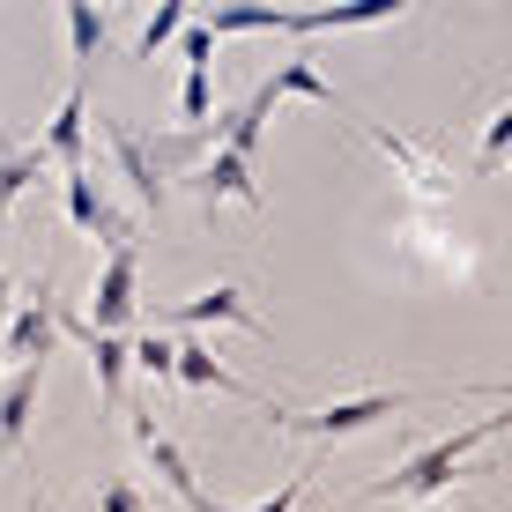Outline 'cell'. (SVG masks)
<instances>
[{"label":"cell","instance_id":"1","mask_svg":"<svg viewBox=\"0 0 512 512\" xmlns=\"http://www.w3.org/2000/svg\"><path fill=\"white\" fill-rule=\"evenodd\" d=\"M498 431H512V416H505V409H498V416H475V423H461V431H446V438H431V446H416L394 475L364 483L357 498H438V490L461 475L468 453H475V446H490Z\"/></svg>","mask_w":512,"mask_h":512},{"label":"cell","instance_id":"2","mask_svg":"<svg viewBox=\"0 0 512 512\" xmlns=\"http://www.w3.org/2000/svg\"><path fill=\"white\" fill-rule=\"evenodd\" d=\"M416 386H372V394H342V401H327V409H282V401H268V431H297V438H312V446H334V438H357V431H372V423L386 416H401V409H416Z\"/></svg>","mask_w":512,"mask_h":512},{"label":"cell","instance_id":"3","mask_svg":"<svg viewBox=\"0 0 512 512\" xmlns=\"http://www.w3.org/2000/svg\"><path fill=\"white\" fill-rule=\"evenodd\" d=\"M97 134H104V149H112V164H119V179H127L134 208H141V216H164L171 171H164V156H156V141L141 127H127V119H104V112H97Z\"/></svg>","mask_w":512,"mask_h":512},{"label":"cell","instance_id":"4","mask_svg":"<svg viewBox=\"0 0 512 512\" xmlns=\"http://www.w3.org/2000/svg\"><path fill=\"white\" fill-rule=\"evenodd\" d=\"M0 342H8V364H52V349H60V297H52V275H38L23 297H15Z\"/></svg>","mask_w":512,"mask_h":512},{"label":"cell","instance_id":"5","mask_svg":"<svg viewBox=\"0 0 512 512\" xmlns=\"http://www.w3.org/2000/svg\"><path fill=\"white\" fill-rule=\"evenodd\" d=\"M193 201L208 208V216H216L223 201H238V208H268V193H260V179H253V164H245V156H231V149H208L201 164L186 171L179 179Z\"/></svg>","mask_w":512,"mask_h":512},{"label":"cell","instance_id":"6","mask_svg":"<svg viewBox=\"0 0 512 512\" xmlns=\"http://www.w3.org/2000/svg\"><path fill=\"white\" fill-rule=\"evenodd\" d=\"M134 282H141V238L104 253L97 290H90V327L97 334H134Z\"/></svg>","mask_w":512,"mask_h":512},{"label":"cell","instance_id":"7","mask_svg":"<svg viewBox=\"0 0 512 512\" xmlns=\"http://www.w3.org/2000/svg\"><path fill=\"white\" fill-rule=\"evenodd\" d=\"M60 193H67V223H75L82 238H97L104 253L134 245V223H127V216H119V208L97 193V179H90V171H60Z\"/></svg>","mask_w":512,"mask_h":512},{"label":"cell","instance_id":"8","mask_svg":"<svg viewBox=\"0 0 512 512\" xmlns=\"http://www.w3.org/2000/svg\"><path fill=\"white\" fill-rule=\"evenodd\" d=\"M164 327H179V334H193V327H245V334H268V320L245 305L238 282H216V290H201V297H179V305L164 312Z\"/></svg>","mask_w":512,"mask_h":512},{"label":"cell","instance_id":"9","mask_svg":"<svg viewBox=\"0 0 512 512\" xmlns=\"http://www.w3.org/2000/svg\"><path fill=\"white\" fill-rule=\"evenodd\" d=\"M282 104V90H275V75H260L253 90H245L231 112H216V149H231V156H245L253 164L260 156V134H268V112Z\"/></svg>","mask_w":512,"mask_h":512},{"label":"cell","instance_id":"10","mask_svg":"<svg viewBox=\"0 0 512 512\" xmlns=\"http://www.w3.org/2000/svg\"><path fill=\"white\" fill-rule=\"evenodd\" d=\"M45 372H52V364H15V372L0 379V461L23 453L30 416H38V394H45Z\"/></svg>","mask_w":512,"mask_h":512},{"label":"cell","instance_id":"11","mask_svg":"<svg viewBox=\"0 0 512 512\" xmlns=\"http://www.w3.org/2000/svg\"><path fill=\"white\" fill-rule=\"evenodd\" d=\"M45 156L60 171H82V149H90V82H67V97H60V112L45 119Z\"/></svg>","mask_w":512,"mask_h":512},{"label":"cell","instance_id":"12","mask_svg":"<svg viewBox=\"0 0 512 512\" xmlns=\"http://www.w3.org/2000/svg\"><path fill=\"white\" fill-rule=\"evenodd\" d=\"M134 446H141V461H149V468H156V483H164V490H171V498H179L186 512H201V498H208V490H201V483H193V461H186V453H179V446H171V438H164V431H156V423H149V416H134Z\"/></svg>","mask_w":512,"mask_h":512},{"label":"cell","instance_id":"13","mask_svg":"<svg viewBox=\"0 0 512 512\" xmlns=\"http://www.w3.org/2000/svg\"><path fill=\"white\" fill-rule=\"evenodd\" d=\"M409 15V0H349V8H290V38H334V30H372Z\"/></svg>","mask_w":512,"mask_h":512},{"label":"cell","instance_id":"14","mask_svg":"<svg viewBox=\"0 0 512 512\" xmlns=\"http://www.w3.org/2000/svg\"><path fill=\"white\" fill-rule=\"evenodd\" d=\"M60 30H67V45H75V82H90L97 60H104V45H112V8H82V0H67Z\"/></svg>","mask_w":512,"mask_h":512},{"label":"cell","instance_id":"15","mask_svg":"<svg viewBox=\"0 0 512 512\" xmlns=\"http://www.w3.org/2000/svg\"><path fill=\"white\" fill-rule=\"evenodd\" d=\"M179 386H201V394H238V401H253V409H268V394H253L238 372H223L208 342H179Z\"/></svg>","mask_w":512,"mask_h":512},{"label":"cell","instance_id":"16","mask_svg":"<svg viewBox=\"0 0 512 512\" xmlns=\"http://www.w3.org/2000/svg\"><path fill=\"white\" fill-rule=\"evenodd\" d=\"M45 164H52L45 141H8V149H0V208L23 201V193L38 186V171H45Z\"/></svg>","mask_w":512,"mask_h":512},{"label":"cell","instance_id":"17","mask_svg":"<svg viewBox=\"0 0 512 512\" xmlns=\"http://www.w3.org/2000/svg\"><path fill=\"white\" fill-rule=\"evenodd\" d=\"M208 30H216V38H260V30H268V38H290V8H216Z\"/></svg>","mask_w":512,"mask_h":512},{"label":"cell","instance_id":"18","mask_svg":"<svg viewBox=\"0 0 512 512\" xmlns=\"http://www.w3.org/2000/svg\"><path fill=\"white\" fill-rule=\"evenodd\" d=\"M186 23H193V8H186V0H164V8H156L149 23H141V38H134V60H156V52H164L171 38H186Z\"/></svg>","mask_w":512,"mask_h":512},{"label":"cell","instance_id":"19","mask_svg":"<svg viewBox=\"0 0 512 512\" xmlns=\"http://www.w3.org/2000/svg\"><path fill=\"white\" fill-rule=\"evenodd\" d=\"M134 372H149L156 386L164 379H179V342H171L164 327H149V334H134Z\"/></svg>","mask_w":512,"mask_h":512},{"label":"cell","instance_id":"20","mask_svg":"<svg viewBox=\"0 0 512 512\" xmlns=\"http://www.w3.org/2000/svg\"><path fill=\"white\" fill-rule=\"evenodd\" d=\"M505 156H512V97L483 119V134H475V171H505Z\"/></svg>","mask_w":512,"mask_h":512},{"label":"cell","instance_id":"21","mask_svg":"<svg viewBox=\"0 0 512 512\" xmlns=\"http://www.w3.org/2000/svg\"><path fill=\"white\" fill-rule=\"evenodd\" d=\"M275 90H282V97H312V104H342V97H334V82H327L312 60H282V67H275Z\"/></svg>","mask_w":512,"mask_h":512},{"label":"cell","instance_id":"22","mask_svg":"<svg viewBox=\"0 0 512 512\" xmlns=\"http://www.w3.org/2000/svg\"><path fill=\"white\" fill-rule=\"evenodd\" d=\"M305 483H312V461H305V468H297V475H290V483H282V490H275V498H260V505H223V498H201V512H290L297 498H305Z\"/></svg>","mask_w":512,"mask_h":512},{"label":"cell","instance_id":"23","mask_svg":"<svg viewBox=\"0 0 512 512\" xmlns=\"http://www.w3.org/2000/svg\"><path fill=\"white\" fill-rule=\"evenodd\" d=\"M179 60H186V67H216V30H208V23H186Z\"/></svg>","mask_w":512,"mask_h":512},{"label":"cell","instance_id":"24","mask_svg":"<svg viewBox=\"0 0 512 512\" xmlns=\"http://www.w3.org/2000/svg\"><path fill=\"white\" fill-rule=\"evenodd\" d=\"M97 512H149L141 505V490H134V475H112V483L97 490Z\"/></svg>","mask_w":512,"mask_h":512},{"label":"cell","instance_id":"25","mask_svg":"<svg viewBox=\"0 0 512 512\" xmlns=\"http://www.w3.org/2000/svg\"><path fill=\"white\" fill-rule=\"evenodd\" d=\"M468 401H498V409L512 416V379H505V386H468Z\"/></svg>","mask_w":512,"mask_h":512},{"label":"cell","instance_id":"26","mask_svg":"<svg viewBox=\"0 0 512 512\" xmlns=\"http://www.w3.org/2000/svg\"><path fill=\"white\" fill-rule=\"evenodd\" d=\"M431 512H475V505H461V498H438Z\"/></svg>","mask_w":512,"mask_h":512},{"label":"cell","instance_id":"27","mask_svg":"<svg viewBox=\"0 0 512 512\" xmlns=\"http://www.w3.org/2000/svg\"><path fill=\"white\" fill-rule=\"evenodd\" d=\"M8 297H23V290H15V282H8V275H0V305H8Z\"/></svg>","mask_w":512,"mask_h":512},{"label":"cell","instance_id":"28","mask_svg":"<svg viewBox=\"0 0 512 512\" xmlns=\"http://www.w3.org/2000/svg\"><path fill=\"white\" fill-rule=\"evenodd\" d=\"M8 372H15V364H8V342H0V379H8Z\"/></svg>","mask_w":512,"mask_h":512},{"label":"cell","instance_id":"29","mask_svg":"<svg viewBox=\"0 0 512 512\" xmlns=\"http://www.w3.org/2000/svg\"><path fill=\"white\" fill-rule=\"evenodd\" d=\"M30 512H45V498H30Z\"/></svg>","mask_w":512,"mask_h":512}]
</instances>
